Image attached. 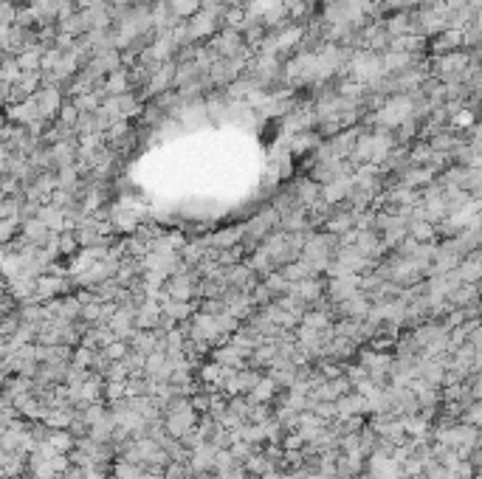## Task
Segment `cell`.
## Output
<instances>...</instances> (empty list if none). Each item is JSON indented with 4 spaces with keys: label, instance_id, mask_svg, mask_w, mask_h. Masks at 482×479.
<instances>
[{
    "label": "cell",
    "instance_id": "1",
    "mask_svg": "<svg viewBox=\"0 0 482 479\" xmlns=\"http://www.w3.org/2000/svg\"><path fill=\"white\" fill-rule=\"evenodd\" d=\"M124 88H127V74H124V71H113V74H111V82H108V91L119 96Z\"/></svg>",
    "mask_w": 482,
    "mask_h": 479
}]
</instances>
